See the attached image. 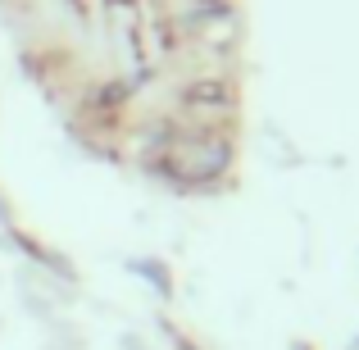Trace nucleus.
Segmentation results:
<instances>
[{"label": "nucleus", "mask_w": 359, "mask_h": 350, "mask_svg": "<svg viewBox=\"0 0 359 350\" xmlns=\"http://www.w3.org/2000/svg\"><path fill=\"white\" fill-rule=\"evenodd\" d=\"M232 105H237V91H232V82L223 78H196L182 87V109H191V114H232Z\"/></svg>", "instance_id": "obj_2"}, {"label": "nucleus", "mask_w": 359, "mask_h": 350, "mask_svg": "<svg viewBox=\"0 0 359 350\" xmlns=\"http://www.w3.org/2000/svg\"><path fill=\"white\" fill-rule=\"evenodd\" d=\"M132 269H137L141 278H150V282H155V291H159V296H168V291H173V278H168V269H164L159 260H132Z\"/></svg>", "instance_id": "obj_3"}, {"label": "nucleus", "mask_w": 359, "mask_h": 350, "mask_svg": "<svg viewBox=\"0 0 359 350\" xmlns=\"http://www.w3.org/2000/svg\"><path fill=\"white\" fill-rule=\"evenodd\" d=\"M159 173L173 182H219L232 168V141L219 132H196V137H173L168 155L159 159Z\"/></svg>", "instance_id": "obj_1"}]
</instances>
